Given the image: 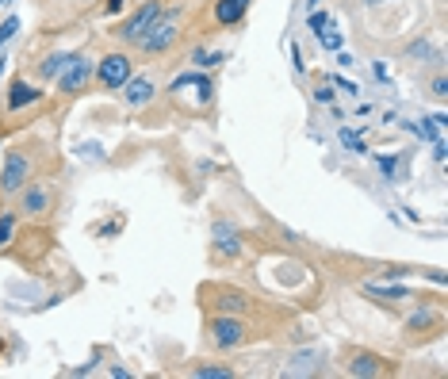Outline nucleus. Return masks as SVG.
Returning a JSON list of instances; mask_svg holds the SVG:
<instances>
[{"label": "nucleus", "mask_w": 448, "mask_h": 379, "mask_svg": "<svg viewBox=\"0 0 448 379\" xmlns=\"http://www.w3.org/2000/svg\"><path fill=\"white\" fill-rule=\"evenodd\" d=\"M176 35H181V12H161L158 20H153V27L146 31L134 46H142L146 54H161L176 43Z\"/></svg>", "instance_id": "1"}, {"label": "nucleus", "mask_w": 448, "mask_h": 379, "mask_svg": "<svg viewBox=\"0 0 448 379\" xmlns=\"http://www.w3.org/2000/svg\"><path fill=\"white\" fill-rule=\"evenodd\" d=\"M207 334H211V345H215V349H238V345L246 341L249 329L238 314H223V318L207 322Z\"/></svg>", "instance_id": "2"}, {"label": "nucleus", "mask_w": 448, "mask_h": 379, "mask_svg": "<svg viewBox=\"0 0 448 379\" xmlns=\"http://www.w3.org/2000/svg\"><path fill=\"white\" fill-rule=\"evenodd\" d=\"M96 77V66H92V58L88 54H77V58L65 66V73L58 77V92L65 96H77L80 88H88V80Z\"/></svg>", "instance_id": "3"}, {"label": "nucleus", "mask_w": 448, "mask_h": 379, "mask_svg": "<svg viewBox=\"0 0 448 379\" xmlns=\"http://www.w3.org/2000/svg\"><path fill=\"white\" fill-rule=\"evenodd\" d=\"M27 180H31V161L23 157L20 150H12L8 161H4V173H0V192H4V196H15Z\"/></svg>", "instance_id": "4"}, {"label": "nucleus", "mask_w": 448, "mask_h": 379, "mask_svg": "<svg viewBox=\"0 0 448 379\" xmlns=\"http://www.w3.org/2000/svg\"><path fill=\"white\" fill-rule=\"evenodd\" d=\"M158 15H161V4H158V0H146V4L130 15L123 27H119V38H123V43H138V38L153 27V20H158Z\"/></svg>", "instance_id": "5"}, {"label": "nucleus", "mask_w": 448, "mask_h": 379, "mask_svg": "<svg viewBox=\"0 0 448 379\" xmlns=\"http://www.w3.org/2000/svg\"><path fill=\"white\" fill-rule=\"evenodd\" d=\"M130 77V58L127 54H108V58L96 66V80H100L104 88H123Z\"/></svg>", "instance_id": "6"}, {"label": "nucleus", "mask_w": 448, "mask_h": 379, "mask_svg": "<svg viewBox=\"0 0 448 379\" xmlns=\"http://www.w3.org/2000/svg\"><path fill=\"white\" fill-rule=\"evenodd\" d=\"M50 203H54V196H50V188L46 184H23L20 188V211L23 215H46L50 211Z\"/></svg>", "instance_id": "7"}, {"label": "nucleus", "mask_w": 448, "mask_h": 379, "mask_svg": "<svg viewBox=\"0 0 448 379\" xmlns=\"http://www.w3.org/2000/svg\"><path fill=\"white\" fill-rule=\"evenodd\" d=\"M211 77H203V73H184V77H176L173 85H169V92H173V100L176 96H184V92H195L200 96V103H207L211 100Z\"/></svg>", "instance_id": "8"}, {"label": "nucleus", "mask_w": 448, "mask_h": 379, "mask_svg": "<svg viewBox=\"0 0 448 379\" xmlns=\"http://www.w3.org/2000/svg\"><path fill=\"white\" fill-rule=\"evenodd\" d=\"M153 96H158V85H153L150 77H134V73L127 77V85H123V100L130 103V108H142V103H150Z\"/></svg>", "instance_id": "9"}, {"label": "nucleus", "mask_w": 448, "mask_h": 379, "mask_svg": "<svg viewBox=\"0 0 448 379\" xmlns=\"http://www.w3.org/2000/svg\"><path fill=\"white\" fill-rule=\"evenodd\" d=\"M349 376H384L387 372V360L384 357H372V352H360V357H353L349 360V368H345Z\"/></svg>", "instance_id": "10"}, {"label": "nucleus", "mask_w": 448, "mask_h": 379, "mask_svg": "<svg viewBox=\"0 0 448 379\" xmlns=\"http://www.w3.org/2000/svg\"><path fill=\"white\" fill-rule=\"evenodd\" d=\"M246 12H249V0H218V4H215V20L223 23V27L238 23Z\"/></svg>", "instance_id": "11"}, {"label": "nucleus", "mask_w": 448, "mask_h": 379, "mask_svg": "<svg viewBox=\"0 0 448 379\" xmlns=\"http://www.w3.org/2000/svg\"><path fill=\"white\" fill-rule=\"evenodd\" d=\"M215 249L223 257H238L241 253V238L226 227V222H215Z\"/></svg>", "instance_id": "12"}, {"label": "nucleus", "mask_w": 448, "mask_h": 379, "mask_svg": "<svg viewBox=\"0 0 448 379\" xmlns=\"http://www.w3.org/2000/svg\"><path fill=\"white\" fill-rule=\"evenodd\" d=\"M211 306L223 310V314H241L249 306V299L241 292H215V295H211Z\"/></svg>", "instance_id": "13"}, {"label": "nucleus", "mask_w": 448, "mask_h": 379, "mask_svg": "<svg viewBox=\"0 0 448 379\" xmlns=\"http://www.w3.org/2000/svg\"><path fill=\"white\" fill-rule=\"evenodd\" d=\"M360 292L372 295V299H391V303L410 299V292H406V287H398V284H360Z\"/></svg>", "instance_id": "14"}, {"label": "nucleus", "mask_w": 448, "mask_h": 379, "mask_svg": "<svg viewBox=\"0 0 448 379\" xmlns=\"http://www.w3.org/2000/svg\"><path fill=\"white\" fill-rule=\"evenodd\" d=\"M318 360H322V352H295L288 360V368H284V376H311L318 368Z\"/></svg>", "instance_id": "15"}, {"label": "nucleus", "mask_w": 448, "mask_h": 379, "mask_svg": "<svg viewBox=\"0 0 448 379\" xmlns=\"http://www.w3.org/2000/svg\"><path fill=\"white\" fill-rule=\"evenodd\" d=\"M38 88H31V85H23V80H15L12 85V92H8V108L12 111H20V108H27V103H35L38 100Z\"/></svg>", "instance_id": "16"}, {"label": "nucleus", "mask_w": 448, "mask_h": 379, "mask_svg": "<svg viewBox=\"0 0 448 379\" xmlns=\"http://www.w3.org/2000/svg\"><path fill=\"white\" fill-rule=\"evenodd\" d=\"M73 58H77V54H50V58H46L43 66H38V73H43L46 80H50V77H62V73H65V66H69Z\"/></svg>", "instance_id": "17"}, {"label": "nucleus", "mask_w": 448, "mask_h": 379, "mask_svg": "<svg viewBox=\"0 0 448 379\" xmlns=\"http://www.w3.org/2000/svg\"><path fill=\"white\" fill-rule=\"evenodd\" d=\"M218 62H223V54H215V50H203V46L192 50V66L195 69H211V66H218Z\"/></svg>", "instance_id": "18"}, {"label": "nucleus", "mask_w": 448, "mask_h": 379, "mask_svg": "<svg viewBox=\"0 0 448 379\" xmlns=\"http://www.w3.org/2000/svg\"><path fill=\"white\" fill-rule=\"evenodd\" d=\"M192 376H200V379H234V372H230V368H211V364L195 368Z\"/></svg>", "instance_id": "19"}, {"label": "nucleus", "mask_w": 448, "mask_h": 379, "mask_svg": "<svg viewBox=\"0 0 448 379\" xmlns=\"http://www.w3.org/2000/svg\"><path fill=\"white\" fill-rule=\"evenodd\" d=\"M341 146L353 150V153H364V138H360L356 131H349V127H345V131H341Z\"/></svg>", "instance_id": "20"}, {"label": "nucleus", "mask_w": 448, "mask_h": 379, "mask_svg": "<svg viewBox=\"0 0 448 379\" xmlns=\"http://www.w3.org/2000/svg\"><path fill=\"white\" fill-rule=\"evenodd\" d=\"M12 230H15V215H12V211H4V215H0V245H4L8 238H12Z\"/></svg>", "instance_id": "21"}, {"label": "nucleus", "mask_w": 448, "mask_h": 379, "mask_svg": "<svg viewBox=\"0 0 448 379\" xmlns=\"http://www.w3.org/2000/svg\"><path fill=\"white\" fill-rule=\"evenodd\" d=\"M15 31H20V20H15V15H8V20H4V23H0V46H4V43H8V38H12V35H15Z\"/></svg>", "instance_id": "22"}, {"label": "nucleus", "mask_w": 448, "mask_h": 379, "mask_svg": "<svg viewBox=\"0 0 448 379\" xmlns=\"http://www.w3.org/2000/svg\"><path fill=\"white\" fill-rule=\"evenodd\" d=\"M307 23H311V31H314V35H322V31H326V23H330V15L314 8V12H311V20H307Z\"/></svg>", "instance_id": "23"}, {"label": "nucleus", "mask_w": 448, "mask_h": 379, "mask_svg": "<svg viewBox=\"0 0 448 379\" xmlns=\"http://www.w3.org/2000/svg\"><path fill=\"white\" fill-rule=\"evenodd\" d=\"M322 46H326V50H341V35H337V31H322Z\"/></svg>", "instance_id": "24"}, {"label": "nucleus", "mask_w": 448, "mask_h": 379, "mask_svg": "<svg viewBox=\"0 0 448 379\" xmlns=\"http://www.w3.org/2000/svg\"><path fill=\"white\" fill-rule=\"evenodd\" d=\"M406 54H410V58H421V62H429V43H414V46H410V50H406Z\"/></svg>", "instance_id": "25"}, {"label": "nucleus", "mask_w": 448, "mask_h": 379, "mask_svg": "<svg viewBox=\"0 0 448 379\" xmlns=\"http://www.w3.org/2000/svg\"><path fill=\"white\" fill-rule=\"evenodd\" d=\"M314 100H318V103H333V88L330 85H318V88H314Z\"/></svg>", "instance_id": "26"}, {"label": "nucleus", "mask_w": 448, "mask_h": 379, "mask_svg": "<svg viewBox=\"0 0 448 379\" xmlns=\"http://www.w3.org/2000/svg\"><path fill=\"white\" fill-rule=\"evenodd\" d=\"M429 318H433V314H429V310L414 314V318H410V329H418V326H429Z\"/></svg>", "instance_id": "27"}, {"label": "nucleus", "mask_w": 448, "mask_h": 379, "mask_svg": "<svg viewBox=\"0 0 448 379\" xmlns=\"http://www.w3.org/2000/svg\"><path fill=\"white\" fill-rule=\"evenodd\" d=\"M333 85H337V88H345V92H353V96H356V92H360V88H356V85H349V80H345V77H333Z\"/></svg>", "instance_id": "28"}, {"label": "nucleus", "mask_w": 448, "mask_h": 379, "mask_svg": "<svg viewBox=\"0 0 448 379\" xmlns=\"http://www.w3.org/2000/svg\"><path fill=\"white\" fill-rule=\"evenodd\" d=\"M433 92H437V96H448V80H444V77L433 80Z\"/></svg>", "instance_id": "29"}, {"label": "nucleus", "mask_w": 448, "mask_h": 379, "mask_svg": "<svg viewBox=\"0 0 448 379\" xmlns=\"http://www.w3.org/2000/svg\"><path fill=\"white\" fill-rule=\"evenodd\" d=\"M353 62H356V58H353V54H345V50H337V66H353Z\"/></svg>", "instance_id": "30"}, {"label": "nucleus", "mask_w": 448, "mask_h": 379, "mask_svg": "<svg viewBox=\"0 0 448 379\" xmlns=\"http://www.w3.org/2000/svg\"><path fill=\"white\" fill-rule=\"evenodd\" d=\"M108 12L115 15V12H123V0H108Z\"/></svg>", "instance_id": "31"}, {"label": "nucleus", "mask_w": 448, "mask_h": 379, "mask_svg": "<svg viewBox=\"0 0 448 379\" xmlns=\"http://www.w3.org/2000/svg\"><path fill=\"white\" fill-rule=\"evenodd\" d=\"M368 4H384V0H368Z\"/></svg>", "instance_id": "32"}]
</instances>
